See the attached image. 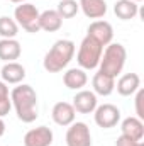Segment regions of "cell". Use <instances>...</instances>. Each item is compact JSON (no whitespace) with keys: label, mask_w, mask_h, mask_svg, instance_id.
I'll use <instances>...</instances> for the list:
<instances>
[{"label":"cell","mask_w":144,"mask_h":146,"mask_svg":"<svg viewBox=\"0 0 144 146\" xmlns=\"http://www.w3.org/2000/svg\"><path fill=\"white\" fill-rule=\"evenodd\" d=\"M10 100L17 117L22 122L31 124L37 119V94L31 85L20 83L19 87H15L10 94Z\"/></svg>","instance_id":"1"},{"label":"cell","mask_w":144,"mask_h":146,"mask_svg":"<svg viewBox=\"0 0 144 146\" xmlns=\"http://www.w3.org/2000/svg\"><path fill=\"white\" fill-rule=\"evenodd\" d=\"M75 51H76V46L75 42L70 39H59L56 41L51 49L46 53L44 60H42V66L44 70L49 73H58L61 70H65L70 61L75 56Z\"/></svg>","instance_id":"2"},{"label":"cell","mask_w":144,"mask_h":146,"mask_svg":"<svg viewBox=\"0 0 144 146\" xmlns=\"http://www.w3.org/2000/svg\"><path fill=\"white\" fill-rule=\"evenodd\" d=\"M127 60V51L120 42H110L105 46V51H102V58L98 63V72L105 73L108 76L115 78L124 70Z\"/></svg>","instance_id":"3"},{"label":"cell","mask_w":144,"mask_h":146,"mask_svg":"<svg viewBox=\"0 0 144 146\" xmlns=\"http://www.w3.org/2000/svg\"><path fill=\"white\" fill-rule=\"evenodd\" d=\"M102 51H104V46L100 42H97L93 37L85 36L81 44H80V48H78V53H76V61H78L80 68L81 70H95V68H98Z\"/></svg>","instance_id":"4"},{"label":"cell","mask_w":144,"mask_h":146,"mask_svg":"<svg viewBox=\"0 0 144 146\" xmlns=\"http://www.w3.org/2000/svg\"><path fill=\"white\" fill-rule=\"evenodd\" d=\"M39 10H37L36 5L29 3V2H24V3H19L14 10V21L17 22V26H20L24 31L31 33V34H36L39 33Z\"/></svg>","instance_id":"5"},{"label":"cell","mask_w":144,"mask_h":146,"mask_svg":"<svg viewBox=\"0 0 144 146\" xmlns=\"http://www.w3.org/2000/svg\"><path fill=\"white\" fill-rule=\"evenodd\" d=\"M93 119L95 124L102 129H110L115 127L120 121V110L114 104H102L97 106V109L93 110Z\"/></svg>","instance_id":"6"},{"label":"cell","mask_w":144,"mask_h":146,"mask_svg":"<svg viewBox=\"0 0 144 146\" xmlns=\"http://www.w3.org/2000/svg\"><path fill=\"white\" fill-rule=\"evenodd\" d=\"M66 146H92V133L85 122H71L66 131Z\"/></svg>","instance_id":"7"},{"label":"cell","mask_w":144,"mask_h":146,"mask_svg":"<svg viewBox=\"0 0 144 146\" xmlns=\"http://www.w3.org/2000/svg\"><path fill=\"white\" fill-rule=\"evenodd\" d=\"M87 36L93 37L97 42H100L102 46H107L112 42L114 39V27L112 24L107 21H93L90 26H88V31H87Z\"/></svg>","instance_id":"8"},{"label":"cell","mask_w":144,"mask_h":146,"mask_svg":"<svg viewBox=\"0 0 144 146\" xmlns=\"http://www.w3.org/2000/svg\"><path fill=\"white\" fill-rule=\"evenodd\" d=\"M54 139L53 131L48 126H39L29 129L24 136V146H51Z\"/></svg>","instance_id":"9"},{"label":"cell","mask_w":144,"mask_h":146,"mask_svg":"<svg viewBox=\"0 0 144 146\" xmlns=\"http://www.w3.org/2000/svg\"><path fill=\"white\" fill-rule=\"evenodd\" d=\"M71 106H73V109L76 112H80V114H92L93 110L97 109L98 100H97V95L92 90H80L73 97Z\"/></svg>","instance_id":"10"},{"label":"cell","mask_w":144,"mask_h":146,"mask_svg":"<svg viewBox=\"0 0 144 146\" xmlns=\"http://www.w3.org/2000/svg\"><path fill=\"white\" fill-rule=\"evenodd\" d=\"M51 117L58 126H70L71 122H75L76 117V110L73 109V106L70 102H56L54 107L51 110Z\"/></svg>","instance_id":"11"},{"label":"cell","mask_w":144,"mask_h":146,"mask_svg":"<svg viewBox=\"0 0 144 146\" xmlns=\"http://www.w3.org/2000/svg\"><path fill=\"white\" fill-rule=\"evenodd\" d=\"M0 75H2V82H5L7 85L9 83L17 85L26 78V68L17 61H9V63H5L2 66Z\"/></svg>","instance_id":"12"},{"label":"cell","mask_w":144,"mask_h":146,"mask_svg":"<svg viewBox=\"0 0 144 146\" xmlns=\"http://www.w3.org/2000/svg\"><path fill=\"white\" fill-rule=\"evenodd\" d=\"M115 88L122 97H131L141 88V78L137 73H126L119 78Z\"/></svg>","instance_id":"13"},{"label":"cell","mask_w":144,"mask_h":146,"mask_svg":"<svg viewBox=\"0 0 144 146\" xmlns=\"http://www.w3.org/2000/svg\"><path fill=\"white\" fill-rule=\"evenodd\" d=\"M92 87H93L95 95L108 97L115 90V78H112V76H108L102 72H97L92 78Z\"/></svg>","instance_id":"14"},{"label":"cell","mask_w":144,"mask_h":146,"mask_svg":"<svg viewBox=\"0 0 144 146\" xmlns=\"http://www.w3.org/2000/svg\"><path fill=\"white\" fill-rule=\"evenodd\" d=\"M78 5L88 19L98 21L107 14V2L105 0H80Z\"/></svg>","instance_id":"15"},{"label":"cell","mask_w":144,"mask_h":146,"mask_svg":"<svg viewBox=\"0 0 144 146\" xmlns=\"http://www.w3.org/2000/svg\"><path fill=\"white\" fill-rule=\"evenodd\" d=\"M120 129H122V134L124 136H129L131 139L134 141H143L144 138V124L139 117H126L120 124Z\"/></svg>","instance_id":"16"},{"label":"cell","mask_w":144,"mask_h":146,"mask_svg":"<svg viewBox=\"0 0 144 146\" xmlns=\"http://www.w3.org/2000/svg\"><path fill=\"white\" fill-rule=\"evenodd\" d=\"M63 26V19L56 10H44L39 14V29L46 33H56Z\"/></svg>","instance_id":"17"},{"label":"cell","mask_w":144,"mask_h":146,"mask_svg":"<svg viewBox=\"0 0 144 146\" xmlns=\"http://www.w3.org/2000/svg\"><path fill=\"white\" fill-rule=\"evenodd\" d=\"M88 82V76L81 68H70L63 75V83L70 90H81Z\"/></svg>","instance_id":"18"},{"label":"cell","mask_w":144,"mask_h":146,"mask_svg":"<svg viewBox=\"0 0 144 146\" xmlns=\"http://www.w3.org/2000/svg\"><path fill=\"white\" fill-rule=\"evenodd\" d=\"M22 53V46L17 39H0V60L9 63L19 60Z\"/></svg>","instance_id":"19"},{"label":"cell","mask_w":144,"mask_h":146,"mask_svg":"<svg viewBox=\"0 0 144 146\" xmlns=\"http://www.w3.org/2000/svg\"><path fill=\"white\" fill-rule=\"evenodd\" d=\"M114 14L120 21H131L139 14V5L134 0H117L114 5Z\"/></svg>","instance_id":"20"},{"label":"cell","mask_w":144,"mask_h":146,"mask_svg":"<svg viewBox=\"0 0 144 146\" xmlns=\"http://www.w3.org/2000/svg\"><path fill=\"white\" fill-rule=\"evenodd\" d=\"M19 33V26L12 17L2 15L0 17V36L2 39H15Z\"/></svg>","instance_id":"21"},{"label":"cell","mask_w":144,"mask_h":146,"mask_svg":"<svg viewBox=\"0 0 144 146\" xmlns=\"http://www.w3.org/2000/svg\"><path fill=\"white\" fill-rule=\"evenodd\" d=\"M78 10H80V5L76 0H61L56 9V12L61 15V19H71L78 14Z\"/></svg>","instance_id":"22"},{"label":"cell","mask_w":144,"mask_h":146,"mask_svg":"<svg viewBox=\"0 0 144 146\" xmlns=\"http://www.w3.org/2000/svg\"><path fill=\"white\" fill-rule=\"evenodd\" d=\"M143 102H144V90L139 88L136 92V117H139L141 121L144 119V109H143Z\"/></svg>","instance_id":"23"},{"label":"cell","mask_w":144,"mask_h":146,"mask_svg":"<svg viewBox=\"0 0 144 146\" xmlns=\"http://www.w3.org/2000/svg\"><path fill=\"white\" fill-rule=\"evenodd\" d=\"M12 109V100H10V95L9 97H2L0 99V117H5Z\"/></svg>","instance_id":"24"},{"label":"cell","mask_w":144,"mask_h":146,"mask_svg":"<svg viewBox=\"0 0 144 146\" xmlns=\"http://www.w3.org/2000/svg\"><path fill=\"white\" fill-rule=\"evenodd\" d=\"M139 141H134V139H131L129 136H124V134H120L119 138H117V141H115V146H137Z\"/></svg>","instance_id":"25"},{"label":"cell","mask_w":144,"mask_h":146,"mask_svg":"<svg viewBox=\"0 0 144 146\" xmlns=\"http://www.w3.org/2000/svg\"><path fill=\"white\" fill-rule=\"evenodd\" d=\"M2 97H9V87H7L5 82L0 80V99H2Z\"/></svg>","instance_id":"26"},{"label":"cell","mask_w":144,"mask_h":146,"mask_svg":"<svg viewBox=\"0 0 144 146\" xmlns=\"http://www.w3.org/2000/svg\"><path fill=\"white\" fill-rule=\"evenodd\" d=\"M5 134V122H3V119L0 117V138Z\"/></svg>","instance_id":"27"},{"label":"cell","mask_w":144,"mask_h":146,"mask_svg":"<svg viewBox=\"0 0 144 146\" xmlns=\"http://www.w3.org/2000/svg\"><path fill=\"white\" fill-rule=\"evenodd\" d=\"M9 2H14V3H24V2H27V0H9Z\"/></svg>","instance_id":"28"},{"label":"cell","mask_w":144,"mask_h":146,"mask_svg":"<svg viewBox=\"0 0 144 146\" xmlns=\"http://www.w3.org/2000/svg\"><path fill=\"white\" fill-rule=\"evenodd\" d=\"M137 146H144V143H143V141H139V143H137Z\"/></svg>","instance_id":"29"},{"label":"cell","mask_w":144,"mask_h":146,"mask_svg":"<svg viewBox=\"0 0 144 146\" xmlns=\"http://www.w3.org/2000/svg\"><path fill=\"white\" fill-rule=\"evenodd\" d=\"M134 2H141V0H134Z\"/></svg>","instance_id":"30"}]
</instances>
